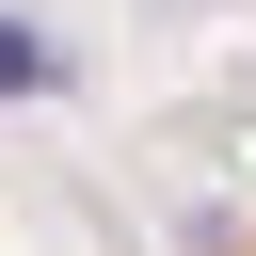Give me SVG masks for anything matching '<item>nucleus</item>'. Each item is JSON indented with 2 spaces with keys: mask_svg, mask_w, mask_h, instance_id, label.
<instances>
[{
  "mask_svg": "<svg viewBox=\"0 0 256 256\" xmlns=\"http://www.w3.org/2000/svg\"><path fill=\"white\" fill-rule=\"evenodd\" d=\"M48 80H64V48H48L32 16H0V96H48Z\"/></svg>",
  "mask_w": 256,
  "mask_h": 256,
  "instance_id": "obj_1",
  "label": "nucleus"
}]
</instances>
